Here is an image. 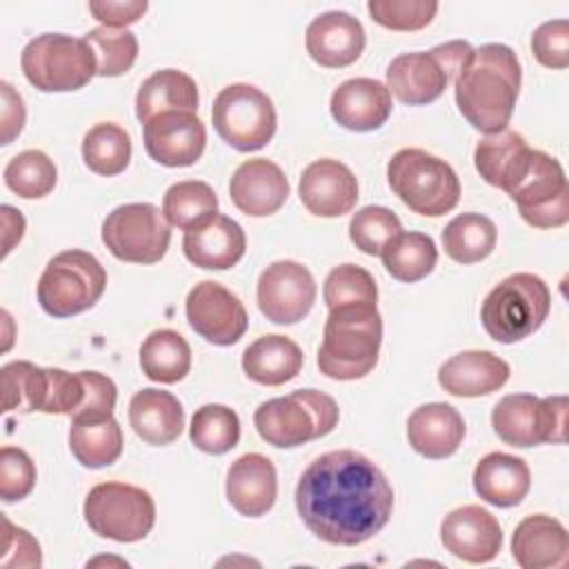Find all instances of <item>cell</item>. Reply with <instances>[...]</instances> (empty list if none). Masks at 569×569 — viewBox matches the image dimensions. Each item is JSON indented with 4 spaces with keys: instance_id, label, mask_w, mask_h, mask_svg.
Wrapping results in <instances>:
<instances>
[{
    "instance_id": "20",
    "label": "cell",
    "mask_w": 569,
    "mask_h": 569,
    "mask_svg": "<svg viewBox=\"0 0 569 569\" xmlns=\"http://www.w3.org/2000/svg\"><path fill=\"white\" fill-rule=\"evenodd\" d=\"M367 44L358 18L347 11H325L316 16L305 31V47L313 62L327 69L353 64Z\"/></svg>"
},
{
    "instance_id": "30",
    "label": "cell",
    "mask_w": 569,
    "mask_h": 569,
    "mask_svg": "<svg viewBox=\"0 0 569 569\" xmlns=\"http://www.w3.org/2000/svg\"><path fill=\"white\" fill-rule=\"evenodd\" d=\"M476 493L493 507H516L525 500L531 487V471L518 456L491 451L473 469Z\"/></svg>"
},
{
    "instance_id": "28",
    "label": "cell",
    "mask_w": 569,
    "mask_h": 569,
    "mask_svg": "<svg viewBox=\"0 0 569 569\" xmlns=\"http://www.w3.org/2000/svg\"><path fill=\"white\" fill-rule=\"evenodd\" d=\"M531 158L527 140L511 129L485 136L473 149V164L480 178L509 193L525 176Z\"/></svg>"
},
{
    "instance_id": "23",
    "label": "cell",
    "mask_w": 569,
    "mask_h": 569,
    "mask_svg": "<svg viewBox=\"0 0 569 569\" xmlns=\"http://www.w3.org/2000/svg\"><path fill=\"white\" fill-rule=\"evenodd\" d=\"M329 111L349 131H376L391 116V93L380 80L351 78L331 93Z\"/></svg>"
},
{
    "instance_id": "31",
    "label": "cell",
    "mask_w": 569,
    "mask_h": 569,
    "mask_svg": "<svg viewBox=\"0 0 569 569\" xmlns=\"http://www.w3.org/2000/svg\"><path fill=\"white\" fill-rule=\"evenodd\" d=\"M302 349L287 336L267 333L256 338L242 353V369L249 380L264 387H280L302 369Z\"/></svg>"
},
{
    "instance_id": "33",
    "label": "cell",
    "mask_w": 569,
    "mask_h": 569,
    "mask_svg": "<svg viewBox=\"0 0 569 569\" xmlns=\"http://www.w3.org/2000/svg\"><path fill=\"white\" fill-rule=\"evenodd\" d=\"M142 373L162 385L182 380L191 369V347L173 329H156L140 345Z\"/></svg>"
},
{
    "instance_id": "48",
    "label": "cell",
    "mask_w": 569,
    "mask_h": 569,
    "mask_svg": "<svg viewBox=\"0 0 569 569\" xmlns=\"http://www.w3.org/2000/svg\"><path fill=\"white\" fill-rule=\"evenodd\" d=\"M531 51L542 67H569V22L565 18L542 22L531 36Z\"/></svg>"
},
{
    "instance_id": "17",
    "label": "cell",
    "mask_w": 569,
    "mask_h": 569,
    "mask_svg": "<svg viewBox=\"0 0 569 569\" xmlns=\"http://www.w3.org/2000/svg\"><path fill=\"white\" fill-rule=\"evenodd\" d=\"M144 149L162 167H191L207 144V129L193 111H164L142 124Z\"/></svg>"
},
{
    "instance_id": "14",
    "label": "cell",
    "mask_w": 569,
    "mask_h": 569,
    "mask_svg": "<svg viewBox=\"0 0 569 569\" xmlns=\"http://www.w3.org/2000/svg\"><path fill=\"white\" fill-rule=\"evenodd\" d=\"M520 218L536 229H556L569 220V182L562 164L540 151L531 149L529 167L518 184L507 193Z\"/></svg>"
},
{
    "instance_id": "22",
    "label": "cell",
    "mask_w": 569,
    "mask_h": 569,
    "mask_svg": "<svg viewBox=\"0 0 569 569\" xmlns=\"http://www.w3.org/2000/svg\"><path fill=\"white\" fill-rule=\"evenodd\" d=\"M229 193L242 213L264 218L276 213L287 202L289 180L276 162L267 158H251L233 171Z\"/></svg>"
},
{
    "instance_id": "5",
    "label": "cell",
    "mask_w": 569,
    "mask_h": 569,
    "mask_svg": "<svg viewBox=\"0 0 569 569\" xmlns=\"http://www.w3.org/2000/svg\"><path fill=\"white\" fill-rule=\"evenodd\" d=\"M338 418L340 409L331 396L318 389H298L289 396L260 402L253 425L264 442L291 449L331 433Z\"/></svg>"
},
{
    "instance_id": "24",
    "label": "cell",
    "mask_w": 569,
    "mask_h": 569,
    "mask_svg": "<svg viewBox=\"0 0 569 569\" xmlns=\"http://www.w3.org/2000/svg\"><path fill=\"white\" fill-rule=\"evenodd\" d=\"M229 505L247 518L264 516L278 496L273 462L262 453H244L231 462L224 482Z\"/></svg>"
},
{
    "instance_id": "9",
    "label": "cell",
    "mask_w": 569,
    "mask_h": 569,
    "mask_svg": "<svg viewBox=\"0 0 569 569\" xmlns=\"http://www.w3.org/2000/svg\"><path fill=\"white\" fill-rule=\"evenodd\" d=\"M104 287L107 271L100 260L89 251L67 249L47 262L36 293L44 313L69 318L91 309L102 298Z\"/></svg>"
},
{
    "instance_id": "12",
    "label": "cell",
    "mask_w": 569,
    "mask_h": 569,
    "mask_svg": "<svg viewBox=\"0 0 569 569\" xmlns=\"http://www.w3.org/2000/svg\"><path fill=\"white\" fill-rule=\"evenodd\" d=\"M565 418L567 396L509 393L496 402L491 427L505 445L527 449L542 442H565Z\"/></svg>"
},
{
    "instance_id": "1",
    "label": "cell",
    "mask_w": 569,
    "mask_h": 569,
    "mask_svg": "<svg viewBox=\"0 0 569 569\" xmlns=\"http://www.w3.org/2000/svg\"><path fill=\"white\" fill-rule=\"evenodd\" d=\"M296 509L316 538L353 547L373 538L389 522L393 489L367 456L338 449L318 456L302 471Z\"/></svg>"
},
{
    "instance_id": "27",
    "label": "cell",
    "mask_w": 569,
    "mask_h": 569,
    "mask_svg": "<svg viewBox=\"0 0 569 569\" xmlns=\"http://www.w3.org/2000/svg\"><path fill=\"white\" fill-rule=\"evenodd\" d=\"M465 438L462 416L447 402H427L407 420V440L425 458L442 460L458 451Z\"/></svg>"
},
{
    "instance_id": "15",
    "label": "cell",
    "mask_w": 569,
    "mask_h": 569,
    "mask_svg": "<svg viewBox=\"0 0 569 569\" xmlns=\"http://www.w3.org/2000/svg\"><path fill=\"white\" fill-rule=\"evenodd\" d=\"M184 311L191 329L218 347L236 345L249 327V316L240 298L216 280L198 282L187 293Z\"/></svg>"
},
{
    "instance_id": "46",
    "label": "cell",
    "mask_w": 569,
    "mask_h": 569,
    "mask_svg": "<svg viewBox=\"0 0 569 569\" xmlns=\"http://www.w3.org/2000/svg\"><path fill=\"white\" fill-rule=\"evenodd\" d=\"M36 485V465L20 447L4 445L0 451V496L2 502H18Z\"/></svg>"
},
{
    "instance_id": "38",
    "label": "cell",
    "mask_w": 569,
    "mask_h": 569,
    "mask_svg": "<svg viewBox=\"0 0 569 569\" xmlns=\"http://www.w3.org/2000/svg\"><path fill=\"white\" fill-rule=\"evenodd\" d=\"M82 160L98 176H118L129 167L131 138L116 122H98L82 138Z\"/></svg>"
},
{
    "instance_id": "52",
    "label": "cell",
    "mask_w": 569,
    "mask_h": 569,
    "mask_svg": "<svg viewBox=\"0 0 569 569\" xmlns=\"http://www.w3.org/2000/svg\"><path fill=\"white\" fill-rule=\"evenodd\" d=\"M2 89V144H9L24 127V102L20 93L9 84L0 82Z\"/></svg>"
},
{
    "instance_id": "34",
    "label": "cell",
    "mask_w": 569,
    "mask_h": 569,
    "mask_svg": "<svg viewBox=\"0 0 569 569\" xmlns=\"http://www.w3.org/2000/svg\"><path fill=\"white\" fill-rule=\"evenodd\" d=\"M380 258L391 278L400 282H418L433 271L438 249L433 238L427 233L400 231L382 247Z\"/></svg>"
},
{
    "instance_id": "8",
    "label": "cell",
    "mask_w": 569,
    "mask_h": 569,
    "mask_svg": "<svg viewBox=\"0 0 569 569\" xmlns=\"http://www.w3.org/2000/svg\"><path fill=\"white\" fill-rule=\"evenodd\" d=\"M20 67L29 84L44 93L78 91L96 73V56L84 38L67 33H40L27 42Z\"/></svg>"
},
{
    "instance_id": "51",
    "label": "cell",
    "mask_w": 569,
    "mask_h": 569,
    "mask_svg": "<svg viewBox=\"0 0 569 569\" xmlns=\"http://www.w3.org/2000/svg\"><path fill=\"white\" fill-rule=\"evenodd\" d=\"M4 525V553L18 551L13 567H40L42 553L38 540L22 527H13L9 518H2Z\"/></svg>"
},
{
    "instance_id": "10",
    "label": "cell",
    "mask_w": 569,
    "mask_h": 569,
    "mask_svg": "<svg viewBox=\"0 0 569 569\" xmlns=\"http://www.w3.org/2000/svg\"><path fill=\"white\" fill-rule=\"evenodd\" d=\"M82 509L89 529L116 542H138L156 525V505L149 491L127 482L96 485Z\"/></svg>"
},
{
    "instance_id": "47",
    "label": "cell",
    "mask_w": 569,
    "mask_h": 569,
    "mask_svg": "<svg viewBox=\"0 0 569 569\" xmlns=\"http://www.w3.org/2000/svg\"><path fill=\"white\" fill-rule=\"evenodd\" d=\"M84 380L82 405L71 416V422H98L113 416L118 400L116 382L100 371H80Z\"/></svg>"
},
{
    "instance_id": "50",
    "label": "cell",
    "mask_w": 569,
    "mask_h": 569,
    "mask_svg": "<svg viewBox=\"0 0 569 569\" xmlns=\"http://www.w3.org/2000/svg\"><path fill=\"white\" fill-rule=\"evenodd\" d=\"M147 0H91L89 11L91 16L102 22V27L124 29L127 24L142 18L147 11Z\"/></svg>"
},
{
    "instance_id": "44",
    "label": "cell",
    "mask_w": 569,
    "mask_h": 569,
    "mask_svg": "<svg viewBox=\"0 0 569 569\" xmlns=\"http://www.w3.org/2000/svg\"><path fill=\"white\" fill-rule=\"evenodd\" d=\"M402 231L400 218L380 204L362 207L349 222V238L367 256H380L382 247Z\"/></svg>"
},
{
    "instance_id": "26",
    "label": "cell",
    "mask_w": 569,
    "mask_h": 569,
    "mask_svg": "<svg viewBox=\"0 0 569 569\" xmlns=\"http://www.w3.org/2000/svg\"><path fill=\"white\" fill-rule=\"evenodd\" d=\"M511 556L522 569H553L569 562V536L560 520L533 513L516 525Z\"/></svg>"
},
{
    "instance_id": "16",
    "label": "cell",
    "mask_w": 569,
    "mask_h": 569,
    "mask_svg": "<svg viewBox=\"0 0 569 569\" xmlns=\"http://www.w3.org/2000/svg\"><path fill=\"white\" fill-rule=\"evenodd\" d=\"M316 280L311 271L296 260L271 262L258 278V307L276 325L302 320L316 302Z\"/></svg>"
},
{
    "instance_id": "36",
    "label": "cell",
    "mask_w": 569,
    "mask_h": 569,
    "mask_svg": "<svg viewBox=\"0 0 569 569\" xmlns=\"http://www.w3.org/2000/svg\"><path fill=\"white\" fill-rule=\"evenodd\" d=\"M122 429L113 416L98 422H71L69 449L87 469L113 465L122 453Z\"/></svg>"
},
{
    "instance_id": "37",
    "label": "cell",
    "mask_w": 569,
    "mask_h": 569,
    "mask_svg": "<svg viewBox=\"0 0 569 569\" xmlns=\"http://www.w3.org/2000/svg\"><path fill=\"white\" fill-rule=\"evenodd\" d=\"M0 380L4 411H42L49 391L47 367H38L29 360H13L0 369Z\"/></svg>"
},
{
    "instance_id": "32",
    "label": "cell",
    "mask_w": 569,
    "mask_h": 569,
    "mask_svg": "<svg viewBox=\"0 0 569 569\" xmlns=\"http://www.w3.org/2000/svg\"><path fill=\"white\" fill-rule=\"evenodd\" d=\"M198 87L191 76L178 69L151 73L136 93V118L144 124L164 111H198Z\"/></svg>"
},
{
    "instance_id": "43",
    "label": "cell",
    "mask_w": 569,
    "mask_h": 569,
    "mask_svg": "<svg viewBox=\"0 0 569 569\" xmlns=\"http://www.w3.org/2000/svg\"><path fill=\"white\" fill-rule=\"evenodd\" d=\"M322 298L329 309L345 305H376L378 287L365 267L347 262L329 271L322 287Z\"/></svg>"
},
{
    "instance_id": "3",
    "label": "cell",
    "mask_w": 569,
    "mask_h": 569,
    "mask_svg": "<svg viewBox=\"0 0 569 569\" xmlns=\"http://www.w3.org/2000/svg\"><path fill=\"white\" fill-rule=\"evenodd\" d=\"M382 345V318L376 305H345L329 309L318 369L331 380L365 378L378 362Z\"/></svg>"
},
{
    "instance_id": "11",
    "label": "cell",
    "mask_w": 569,
    "mask_h": 569,
    "mask_svg": "<svg viewBox=\"0 0 569 569\" xmlns=\"http://www.w3.org/2000/svg\"><path fill=\"white\" fill-rule=\"evenodd\" d=\"M211 120L218 136L236 151H258L276 133L278 116L271 98L253 84L236 82L218 91Z\"/></svg>"
},
{
    "instance_id": "7",
    "label": "cell",
    "mask_w": 569,
    "mask_h": 569,
    "mask_svg": "<svg viewBox=\"0 0 569 569\" xmlns=\"http://www.w3.org/2000/svg\"><path fill=\"white\" fill-rule=\"evenodd\" d=\"M471 53L473 47L467 40H451L431 51L400 53L387 67V89L402 104H429L456 80Z\"/></svg>"
},
{
    "instance_id": "35",
    "label": "cell",
    "mask_w": 569,
    "mask_h": 569,
    "mask_svg": "<svg viewBox=\"0 0 569 569\" xmlns=\"http://www.w3.org/2000/svg\"><path fill=\"white\" fill-rule=\"evenodd\" d=\"M498 240L496 224L482 213H460L442 229L445 253L460 264H473L485 260Z\"/></svg>"
},
{
    "instance_id": "39",
    "label": "cell",
    "mask_w": 569,
    "mask_h": 569,
    "mask_svg": "<svg viewBox=\"0 0 569 569\" xmlns=\"http://www.w3.org/2000/svg\"><path fill=\"white\" fill-rule=\"evenodd\" d=\"M189 438L200 451L222 456L231 451L240 440L238 413L227 405H202L191 418Z\"/></svg>"
},
{
    "instance_id": "29",
    "label": "cell",
    "mask_w": 569,
    "mask_h": 569,
    "mask_svg": "<svg viewBox=\"0 0 569 569\" xmlns=\"http://www.w3.org/2000/svg\"><path fill=\"white\" fill-rule=\"evenodd\" d=\"M129 422L136 436L153 447L171 445L184 429V409L180 400L162 389H140L129 402Z\"/></svg>"
},
{
    "instance_id": "2",
    "label": "cell",
    "mask_w": 569,
    "mask_h": 569,
    "mask_svg": "<svg viewBox=\"0 0 569 569\" xmlns=\"http://www.w3.org/2000/svg\"><path fill=\"white\" fill-rule=\"evenodd\" d=\"M522 69L511 47L489 42L473 49L453 80V96L462 118L485 136L505 131L520 91Z\"/></svg>"
},
{
    "instance_id": "41",
    "label": "cell",
    "mask_w": 569,
    "mask_h": 569,
    "mask_svg": "<svg viewBox=\"0 0 569 569\" xmlns=\"http://www.w3.org/2000/svg\"><path fill=\"white\" fill-rule=\"evenodd\" d=\"M58 169L40 149H27L13 156L4 167V184L20 198H44L53 191Z\"/></svg>"
},
{
    "instance_id": "53",
    "label": "cell",
    "mask_w": 569,
    "mask_h": 569,
    "mask_svg": "<svg viewBox=\"0 0 569 569\" xmlns=\"http://www.w3.org/2000/svg\"><path fill=\"white\" fill-rule=\"evenodd\" d=\"M2 222H4V249H2V256H7L16 242L22 240V233H24V218L18 209L9 207V204H2Z\"/></svg>"
},
{
    "instance_id": "40",
    "label": "cell",
    "mask_w": 569,
    "mask_h": 569,
    "mask_svg": "<svg viewBox=\"0 0 569 569\" xmlns=\"http://www.w3.org/2000/svg\"><path fill=\"white\" fill-rule=\"evenodd\" d=\"M162 213L171 227L187 231L189 227L218 213V196L202 180H182L164 191Z\"/></svg>"
},
{
    "instance_id": "25",
    "label": "cell",
    "mask_w": 569,
    "mask_h": 569,
    "mask_svg": "<svg viewBox=\"0 0 569 569\" xmlns=\"http://www.w3.org/2000/svg\"><path fill=\"white\" fill-rule=\"evenodd\" d=\"M509 365L482 349H469L451 356L438 369V385L458 398H478L498 391L509 380Z\"/></svg>"
},
{
    "instance_id": "4",
    "label": "cell",
    "mask_w": 569,
    "mask_h": 569,
    "mask_svg": "<svg viewBox=\"0 0 569 569\" xmlns=\"http://www.w3.org/2000/svg\"><path fill=\"white\" fill-rule=\"evenodd\" d=\"M551 309V291L540 276L511 273L502 278L480 307L485 331L502 345H513L542 327Z\"/></svg>"
},
{
    "instance_id": "42",
    "label": "cell",
    "mask_w": 569,
    "mask_h": 569,
    "mask_svg": "<svg viewBox=\"0 0 569 569\" xmlns=\"http://www.w3.org/2000/svg\"><path fill=\"white\" fill-rule=\"evenodd\" d=\"M96 56V73L116 78L127 73L138 58V38L129 29L96 27L82 36Z\"/></svg>"
},
{
    "instance_id": "6",
    "label": "cell",
    "mask_w": 569,
    "mask_h": 569,
    "mask_svg": "<svg viewBox=\"0 0 569 569\" xmlns=\"http://www.w3.org/2000/svg\"><path fill=\"white\" fill-rule=\"evenodd\" d=\"M391 191L420 216L438 218L456 209L460 180L449 162L425 149H400L387 164Z\"/></svg>"
},
{
    "instance_id": "18",
    "label": "cell",
    "mask_w": 569,
    "mask_h": 569,
    "mask_svg": "<svg viewBox=\"0 0 569 569\" xmlns=\"http://www.w3.org/2000/svg\"><path fill=\"white\" fill-rule=\"evenodd\" d=\"M445 549L471 565L491 562L502 547L498 518L480 505H465L449 511L440 525Z\"/></svg>"
},
{
    "instance_id": "19",
    "label": "cell",
    "mask_w": 569,
    "mask_h": 569,
    "mask_svg": "<svg viewBox=\"0 0 569 569\" xmlns=\"http://www.w3.org/2000/svg\"><path fill=\"white\" fill-rule=\"evenodd\" d=\"M298 196L309 213L318 218H340L358 202V180L347 164L333 158H320L305 167Z\"/></svg>"
},
{
    "instance_id": "45",
    "label": "cell",
    "mask_w": 569,
    "mask_h": 569,
    "mask_svg": "<svg viewBox=\"0 0 569 569\" xmlns=\"http://www.w3.org/2000/svg\"><path fill=\"white\" fill-rule=\"evenodd\" d=\"M367 11L373 22L391 31L425 29L438 13L433 0H369Z\"/></svg>"
},
{
    "instance_id": "49",
    "label": "cell",
    "mask_w": 569,
    "mask_h": 569,
    "mask_svg": "<svg viewBox=\"0 0 569 569\" xmlns=\"http://www.w3.org/2000/svg\"><path fill=\"white\" fill-rule=\"evenodd\" d=\"M49 373V391L42 407V413L73 416L84 398V380L82 373H69L58 367H47Z\"/></svg>"
},
{
    "instance_id": "21",
    "label": "cell",
    "mask_w": 569,
    "mask_h": 569,
    "mask_svg": "<svg viewBox=\"0 0 569 569\" xmlns=\"http://www.w3.org/2000/svg\"><path fill=\"white\" fill-rule=\"evenodd\" d=\"M182 251L184 258L200 269L224 271L238 264L244 256L247 236L236 220L213 213L184 231Z\"/></svg>"
},
{
    "instance_id": "13",
    "label": "cell",
    "mask_w": 569,
    "mask_h": 569,
    "mask_svg": "<svg viewBox=\"0 0 569 569\" xmlns=\"http://www.w3.org/2000/svg\"><path fill=\"white\" fill-rule=\"evenodd\" d=\"M102 242L122 262L153 264L169 249L171 224L151 202L120 204L102 222Z\"/></svg>"
}]
</instances>
